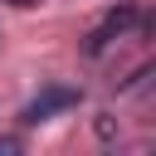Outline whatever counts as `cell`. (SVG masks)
<instances>
[{
  "instance_id": "277c9868",
  "label": "cell",
  "mask_w": 156,
  "mask_h": 156,
  "mask_svg": "<svg viewBox=\"0 0 156 156\" xmlns=\"http://www.w3.org/2000/svg\"><path fill=\"white\" fill-rule=\"evenodd\" d=\"M10 5H39V0H10Z\"/></svg>"
},
{
  "instance_id": "6da1fadb",
  "label": "cell",
  "mask_w": 156,
  "mask_h": 156,
  "mask_svg": "<svg viewBox=\"0 0 156 156\" xmlns=\"http://www.w3.org/2000/svg\"><path fill=\"white\" fill-rule=\"evenodd\" d=\"M136 24H141V20H136V10H127V5H122L117 15H107V20H102V24H98V29L88 34V54L98 58V54H102L107 44H117V39H127V34L136 29Z\"/></svg>"
},
{
  "instance_id": "7a4b0ae2",
  "label": "cell",
  "mask_w": 156,
  "mask_h": 156,
  "mask_svg": "<svg viewBox=\"0 0 156 156\" xmlns=\"http://www.w3.org/2000/svg\"><path fill=\"white\" fill-rule=\"evenodd\" d=\"M73 102H78V88H44V93L20 112V122H29V127H34V122H49L54 112H63V107H73Z\"/></svg>"
},
{
  "instance_id": "3957f363",
  "label": "cell",
  "mask_w": 156,
  "mask_h": 156,
  "mask_svg": "<svg viewBox=\"0 0 156 156\" xmlns=\"http://www.w3.org/2000/svg\"><path fill=\"white\" fill-rule=\"evenodd\" d=\"M20 151V136H0V156H15Z\"/></svg>"
}]
</instances>
